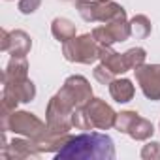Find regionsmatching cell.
<instances>
[{
    "instance_id": "1",
    "label": "cell",
    "mask_w": 160,
    "mask_h": 160,
    "mask_svg": "<svg viewBox=\"0 0 160 160\" xmlns=\"http://www.w3.org/2000/svg\"><path fill=\"white\" fill-rule=\"evenodd\" d=\"M111 160L115 158L113 139L100 132L72 136L57 152V160Z\"/></svg>"
},
{
    "instance_id": "2",
    "label": "cell",
    "mask_w": 160,
    "mask_h": 160,
    "mask_svg": "<svg viewBox=\"0 0 160 160\" xmlns=\"http://www.w3.org/2000/svg\"><path fill=\"white\" fill-rule=\"evenodd\" d=\"M75 10L87 23H111L117 19H126V10L111 0H104V2L75 0Z\"/></svg>"
},
{
    "instance_id": "3",
    "label": "cell",
    "mask_w": 160,
    "mask_h": 160,
    "mask_svg": "<svg viewBox=\"0 0 160 160\" xmlns=\"http://www.w3.org/2000/svg\"><path fill=\"white\" fill-rule=\"evenodd\" d=\"M62 55L70 62L92 64L100 58V43L92 34H81L62 43Z\"/></svg>"
},
{
    "instance_id": "4",
    "label": "cell",
    "mask_w": 160,
    "mask_h": 160,
    "mask_svg": "<svg viewBox=\"0 0 160 160\" xmlns=\"http://www.w3.org/2000/svg\"><path fill=\"white\" fill-rule=\"evenodd\" d=\"M0 124H2V132H13V134L25 136V138H30V139H38L47 128V122L38 119L34 113L17 111V109Z\"/></svg>"
},
{
    "instance_id": "5",
    "label": "cell",
    "mask_w": 160,
    "mask_h": 160,
    "mask_svg": "<svg viewBox=\"0 0 160 160\" xmlns=\"http://www.w3.org/2000/svg\"><path fill=\"white\" fill-rule=\"evenodd\" d=\"M57 96L70 109L85 108L92 100V87L83 75H70L60 87V91L57 92Z\"/></svg>"
},
{
    "instance_id": "6",
    "label": "cell",
    "mask_w": 160,
    "mask_h": 160,
    "mask_svg": "<svg viewBox=\"0 0 160 160\" xmlns=\"http://www.w3.org/2000/svg\"><path fill=\"white\" fill-rule=\"evenodd\" d=\"M115 128L126 136H130L132 139L136 141H145L149 139L152 134H154V126L151 121L139 117V113L136 111H121L117 113V119H115Z\"/></svg>"
},
{
    "instance_id": "7",
    "label": "cell",
    "mask_w": 160,
    "mask_h": 160,
    "mask_svg": "<svg viewBox=\"0 0 160 160\" xmlns=\"http://www.w3.org/2000/svg\"><path fill=\"white\" fill-rule=\"evenodd\" d=\"M136 72V81L141 89V92L152 100H160V64H141Z\"/></svg>"
},
{
    "instance_id": "8",
    "label": "cell",
    "mask_w": 160,
    "mask_h": 160,
    "mask_svg": "<svg viewBox=\"0 0 160 160\" xmlns=\"http://www.w3.org/2000/svg\"><path fill=\"white\" fill-rule=\"evenodd\" d=\"M92 36L100 45H113L117 42H126L132 36V28L126 19H117L111 23H104L102 27H96L92 30Z\"/></svg>"
},
{
    "instance_id": "9",
    "label": "cell",
    "mask_w": 160,
    "mask_h": 160,
    "mask_svg": "<svg viewBox=\"0 0 160 160\" xmlns=\"http://www.w3.org/2000/svg\"><path fill=\"white\" fill-rule=\"evenodd\" d=\"M85 111L92 122V128H98V130H109L111 126H115V119H117V113L113 111V108L109 104H106L102 98H92L87 106H85Z\"/></svg>"
},
{
    "instance_id": "10",
    "label": "cell",
    "mask_w": 160,
    "mask_h": 160,
    "mask_svg": "<svg viewBox=\"0 0 160 160\" xmlns=\"http://www.w3.org/2000/svg\"><path fill=\"white\" fill-rule=\"evenodd\" d=\"M2 42H0V49L8 51L12 57H27L32 47V40L25 30H2L0 32Z\"/></svg>"
},
{
    "instance_id": "11",
    "label": "cell",
    "mask_w": 160,
    "mask_h": 160,
    "mask_svg": "<svg viewBox=\"0 0 160 160\" xmlns=\"http://www.w3.org/2000/svg\"><path fill=\"white\" fill-rule=\"evenodd\" d=\"M42 152L38 151L34 139L30 138H13L4 149H2V156L4 158H38Z\"/></svg>"
},
{
    "instance_id": "12",
    "label": "cell",
    "mask_w": 160,
    "mask_h": 160,
    "mask_svg": "<svg viewBox=\"0 0 160 160\" xmlns=\"http://www.w3.org/2000/svg\"><path fill=\"white\" fill-rule=\"evenodd\" d=\"M4 85V91L2 94L4 96H10L12 100L15 102H21V104H28L34 100L36 96V85L30 81V79H21V81H6L2 83Z\"/></svg>"
},
{
    "instance_id": "13",
    "label": "cell",
    "mask_w": 160,
    "mask_h": 160,
    "mask_svg": "<svg viewBox=\"0 0 160 160\" xmlns=\"http://www.w3.org/2000/svg\"><path fill=\"white\" fill-rule=\"evenodd\" d=\"M72 138V134L68 132V134H64V132H57V130H51V128H45V132L38 138V139H34V143H36V147H38V151L40 152H58L64 145H66V141Z\"/></svg>"
},
{
    "instance_id": "14",
    "label": "cell",
    "mask_w": 160,
    "mask_h": 160,
    "mask_svg": "<svg viewBox=\"0 0 160 160\" xmlns=\"http://www.w3.org/2000/svg\"><path fill=\"white\" fill-rule=\"evenodd\" d=\"M100 62L104 66H108L115 75L119 73H124L128 72V64H126V58H124V53H117L111 49V45H100Z\"/></svg>"
},
{
    "instance_id": "15",
    "label": "cell",
    "mask_w": 160,
    "mask_h": 160,
    "mask_svg": "<svg viewBox=\"0 0 160 160\" xmlns=\"http://www.w3.org/2000/svg\"><path fill=\"white\" fill-rule=\"evenodd\" d=\"M28 77V62L25 57H12L6 70H4V75H2V83L6 81H21V79H27Z\"/></svg>"
},
{
    "instance_id": "16",
    "label": "cell",
    "mask_w": 160,
    "mask_h": 160,
    "mask_svg": "<svg viewBox=\"0 0 160 160\" xmlns=\"http://www.w3.org/2000/svg\"><path fill=\"white\" fill-rule=\"evenodd\" d=\"M134 92H136V89H134V85H132V81L130 79H113V81L109 83V94H111V98L115 100V102H119V104H126V102H130L132 98H134Z\"/></svg>"
},
{
    "instance_id": "17",
    "label": "cell",
    "mask_w": 160,
    "mask_h": 160,
    "mask_svg": "<svg viewBox=\"0 0 160 160\" xmlns=\"http://www.w3.org/2000/svg\"><path fill=\"white\" fill-rule=\"evenodd\" d=\"M75 25L70 21V19H66V17H57V19H53V23H51V34L55 36V40H58L60 43H64V42H68V40H72V38H75Z\"/></svg>"
},
{
    "instance_id": "18",
    "label": "cell",
    "mask_w": 160,
    "mask_h": 160,
    "mask_svg": "<svg viewBox=\"0 0 160 160\" xmlns=\"http://www.w3.org/2000/svg\"><path fill=\"white\" fill-rule=\"evenodd\" d=\"M130 28H132V36H136V38H147L151 34V28L152 27H151L149 17L136 15V17L130 19Z\"/></svg>"
},
{
    "instance_id": "19",
    "label": "cell",
    "mask_w": 160,
    "mask_h": 160,
    "mask_svg": "<svg viewBox=\"0 0 160 160\" xmlns=\"http://www.w3.org/2000/svg\"><path fill=\"white\" fill-rule=\"evenodd\" d=\"M72 126L75 130H81V132H87V130H92V122L85 111V108H75L72 111Z\"/></svg>"
},
{
    "instance_id": "20",
    "label": "cell",
    "mask_w": 160,
    "mask_h": 160,
    "mask_svg": "<svg viewBox=\"0 0 160 160\" xmlns=\"http://www.w3.org/2000/svg\"><path fill=\"white\" fill-rule=\"evenodd\" d=\"M124 58H126V64L130 70H136L139 68L141 64H145V58H147V53L143 47H132L124 53Z\"/></svg>"
},
{
    "instance_id": "21",
    "label": "cell",
    "mask_w": 160,
    "mask_h": 160,
    "mask_svg": "<svg viewBox=\"0 0 160 160\" xmlns=\"http://www.w3.org/2000/svg\"><path fill=\"white\" fill-rule=\"evenodd\" d=\"M92 73H94V79H96L98 83H102V85H109L113 79H115V73H113L108 66H104L102 62L94 68V72H92Z\"/></svg>"
},
{
    "instance_id": "22",
    "label": "cell",
    "mask_w": 160,
    "mask_h": 160,
    "mask_svg": "<svg viewBox=\"0 0 160 160\" xmlns=\"http://www.w3.org/2000/svg\"><path fill=\"white\" fill-rule=\"evenodd\" d=\"M141 158L143 160H160V143L158 141H149L141 149Z\"/></svg>"
},
{
    "instance_id": "23",
    "label": "cell",
    "mask_w": 160,
    "mask_h": 160,
    "mask_svg": "<svg viewBox=\"0 0 160 160\" xmlns=\"http://www.w3.org/2000/svg\"><path fill=\"white\" fill-rule=\"evenodd\" d=\"M42 4V0H21L19 2V12L28 15V13H34Z\"/></svg>"
},
{
    "instance_id": "24",
    "label": "cell",
    "mask_w": 160,
    "mask_h": 160,
    "mask_svg": "<svg viewBox=\"0 0 160 160\" xmlns=\"http://www.w3.org/2000/svg\"><path fill=\"white\" fill-rule=\"evenodd\" d=\"M92 2H104V0H92Z\"/></svg>"
}]
</instances>
